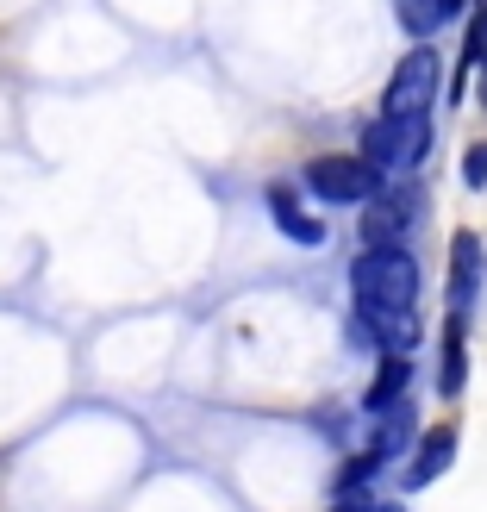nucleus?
<instances>
[{
	"mask_svg": "<svg viewBox=\"0 0 487 512\" xmlns=\"http://www.w3.org/2000/svg\"><path fill=\"white\" fill-rule=\"evenodd\" d=\"M350 294H356V338H381L388 350H406L413 338V306H419V263L400 244H369L350 263Z\"/></svg>",
	"mask_w": 487,
	"mask_h": 512,
	"instance_id": "f257e3e1",
	"label": "nucleus"
},
{
	"mask_svg": "<svg viewBox=\"0 0 487 512\" xmlns=\"http://www.w3.org/2000/svg\"><path fill=\"white\" fill-rule=\"evenodd\" d=\"M363 157L388 175V182L406 169H419L431 157V113H381L363 132Z\"/></svg>",
	"mask_w": 487,
	"mask_h": 512,
	"instance_id": "f03ea898",
	"label": "nucleus"
},
{
	"mask_svg": "<svg viewBox=\"0 0 487 512\" xmlns=\"http://www.w3.org/2000/svg\"><path fill=\"white\" fill-rule=\"evenodd\" d=\"M306 188H313L319 200H331V207H369V200L388 188V175H381L369 157H313L306 163Z\"/></svg>",
	"mask_w": 487,
	"mask_h": 512,
	"instance_id": "7ed1b4c3",
	"label": "nucleus"
},
{
	"mask_svg": "<svg viewBox=\"0 0 487 512\" xmlns=\"http://www.w3.org/2000/svg\"><path fill=\"white\" fill-rule=\"evenodd\" d=\"M438 100V50L413 44L388 75V94H381V113H431Z\"/></svg>",
	"mask_w": 487,
	"mask_h": 512,
	"instance_id": "20e7f679",
	"label": "nucleus"
},
{
	"mask_svg": "<svg viewBox=\"0 0 487 512\" xmlns=\"http://www.w3.org/2000/svg\"><path fill=\"white\" fill-rule=\"evenodd\" d=\"M269 213H275V225H281V238H294L300 250H319V244H325V225L300 207L288 182H275V188H269Z\"/></svg>",
	"mask_w": 487,
	"mask_h": 512,
	"instance_id": "39448f33",
	"label": "nucleus"
},
{
	"mask_svg": "<svg viewBox=\"0 0 487 512\" xmlns=\"http://www.w3.org/2000/svg\"><path fill=\"white\" fill-rule=\"evenodd\" d=\"M475 294H481V238L456 232V244H450V306L463 313V306H475Z\"/></svg>",
	"mask_w": 487,
	"mask_h": 512,
	"instance_id": "423d86ee",
	"label": "nucleus"
},
{
	"mask_svg": "<svg viewBox=\"0 0 487 512\" xmlns=\"http://www.w3.org/2000/svg\"><path fill=\"white\" fill-rule=\"evenodd\" d=\"M413 225V200H394L388 188H381L375 200H369V219H363V244H400V232Z\"/></svg>",
	"mask_w": 487,
	"mask_h": 512,
	"instance_id": "0eeeda50",
	"label": "nucleus"
},
{
	"mask_svg": "<svg viewBox=\"0 0 487 512\" xmlns=\"http://www.w3.org/2000/svg\"><path fill=\"white\" fill-rule=\"evenodd\" d=\"M450 463H456V431H450V425H444V431H425L413 469H406V488H425V481H438Z\"/></svg>",
	"mask_w": 487,
	"mask_h": 512,
	"instance_id": "6e6552de",
	"label": "nucleus"
},
{
	"mask_svg": "<svg viewBox=\"0 0 487 512\" xmlns=\"http://www.w3.org/2000/svg\"><path fill=\"white\" fill-rule=\"evenodd\" d=\"M463 381H469L463 319H450V325H444V350H438V394H444V400H456V394H463Z\"/></svg>",
	"mask_w": 487,
	"mask_h": 512,
	"instance_id": "1a4fd4ad",
	"label": "nucleus"
},
{
	"mask_svg": "<svg viewBox=\"0 0 487 512\" xmlns=\"http://www.w3.org/2000/svg\"><path fill=\"white\" fill-rule=\"evenodd\" d=\"M406 350H388L381 356V369H375V381H369V413H388V406H400V394H406Z\"/></svg>",
	"mask_w": 487,
	"mask_h": 512,
	"instance_id": "9d476101",
	"label": "nucleus"
},
{
	"mask_svg": "<svg viewBox=\"0 0 487 512\" xmlns=\"http://www.w3.org/2000/svg\"><path fill=\"white\" fill-rule=\"evenodd\" d=\"M394 13H400V25L413 38H431L444 25V0H394Z\"/></svg>",
	"mask_w": 487,
	"mask_h": 512,
	"instance_id": "9b49d317",
	"label": "nucleus"
},
{
	"mask_svg": "<svg viewBox=\"0 0 487 512\" xmlns=\"http://www.w3.org/2000/svg\"><path fill=\"white\" fill-rule=\"evenodd\" d=\"M469 63L487 69V0H475V19H469Z\"/></svg>",
	"mask_w": 487,
	"mask_h": 512,
	"instance_id": "f8f14e48",
	"label": "nucleus"
},
{
	"mask_svg": "<svg viewBox=\"0 0 487 512\" xmlns=\"http://www.w3.org/2000/svg\"><path fill=\"white\" fill-rule=\"evenodd\" d=\"M463 182L469 188H487V144H475L469 157H463Z\"/></svg>",
	"mask_w": 487,
	"mask_h": 512,
	"instance_id": "ddd939ff",
	"label": "nucleus"
},
{
	"mask_svg": "<svg viewBox=\"0 0 487 512\" xmlns=\"http://www.w3.org/2000/svg\"><path fill=\"white\" fill-rule=\"evenodd\" d=\"M469 7V0H444V19H456V13H463Z\"/></svg>",
	"mask_w": 487,
	"mask_h": 512,
	"instance_id": "4468645a",
	"label": "nucleus"
}]
</instances>
